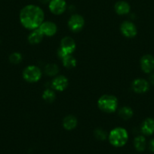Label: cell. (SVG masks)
I'll return each mask as SVG.
<instances>
[{"label": "cell", "instance_id": "6da1fadb", "mask_svg": "<svg viewBox=\"0 0 154 154\" xmlns=\"http://www.w3.org/2000/svg\"><path fill=\"white\" fill-rule=\"evenodd\" d=\"M20 22L24 28L30 30L38 29L43 23L45 14L39 6L27 5L20 11Z\"/></svg>", "mask_w": 154, "mask_h": 154}, {"label": "cell", "instance_id": "7a4b0ae2", "mask_svg": "<svg viewBox=\"0 0 154 154\" xmlns=\"http://www.w3.org/2000/svg\"><path fill=\"white\" fill-rule=\"evenodd\" d=\"M108 140L110 144L115 147H122L128 140V134L125 129L116 127L112 129L108 135Z\"/></svg>", "mask_w": 154, "mask_h": 154}, {"label": "cell", "instance_id": "3957f363", "mask_svg": "<svg viewBox=\"0 0 154 154\" xmlns=\"http://www.w3.org/2000/svg\"><path fill=\"white\" fill-rule=\"evenodd\" d=\"M118 105L119 102L117 98L113 95H103L98 101V106L99 109L103 112L108 114L115 112L117 109Z\"/></svg>", "mask_w": 154, "mask_h": 154}, {"label": "cell", "instance_id": "277c9868", "mask_svg": "<svg viewBox=\"0 0 154 154\" xmlns=\"http://www.w3.org/2000/svg\"><path fill=\"white\" fill-rule=\"evenodd\" d=\"M75 50V42L74 39L71 37H65L62 38L60 42V48L58 50V57L63 58L66 56L72 54Z\"/></svg>", "mask_w": 154, "mask_h": 154}, {"label": "cell", "instance_id": "5b68a950", "mask_svg": "<svg viewBox=\"0 0 154 154\" xmlns=\"http://www.w3.org/2000/svg\"><path fill=\"white\" fill-rule=\"evenodd\" d=\"M42 72L40 69L36 66H29L24 69L23 72V78L29 83H36L40 80Z\"/></svg>", "mask_w": 154, "mask_h": 154}, {"label": "cell", "instance_id": "8992f818", "mask_svg": "<svg viewBox=\"0 0 154 154\" xmlns=\"http://www.w3.org/2000/svg\"><path fill=\"white\" fill-rule=\"evenodd\" d=\"M85 24V20L80 14H73L70 17L68 21V26L71 31L77 32L82 30Z\"/></svg>", "mask_w": 154, "mask_h": 154}, {"label": "cell", "instance_id": "52a82bcc", "mask_svg": "<svg viewBox=\"0 0 154 154\" xmlns=\"http://www.w3.org/2000/svg\"><path fill=\"white\" fill-rule=\"evenodd\" d=\"M48 8L54 14L60 15L66 10V2L65 0H50Z\"/></svg>", "mask_w": 154, "mask_h": 154}, {"label": "cell", "instance_id": "ba28073f", "mask_svg": "<svg viewBox=\"0 0 154 154\" xmlns=\"http://www.w3.org/2000/svg\"><path fill=\"white\" fill-rule=\"evenodd\" d=\"M120 31L122 34L126 38H134L137 33L136 26L130 21H124L120 26Z\"/></svg>", "mask_w": 154, "mask_h": 154}, {"label": "cell", "instance_id": "9c48e42d", "mask_svg": "<svg viewBox=\"0 0 154 154\" xmlns=\"http://www.w3.org/2000/svg\"><path fill=\"white\" fill-rule=\"evenodd\" d=\"M131 88H132L133 91L135 92L136 93L141 94V93H144L149 90V84L146 80L138 78L133 81L131 84Z\"/></svg>", "mask_w": 154, "mask_h": 154}, {"label": "cell", "instance_id": "30bf717a", "mask_svg": "<svg viewBox=\"0 0 154 154\" xmlns=\"http://www.w3.org/2000/svg\"><path fill=\"white\" fill-rule=\"evenodd\" d=\"M39 29L44 35V36L45 35L48 37L54 35L57 31V27L56 24L51 21H43Z\"/></svg>", "mask_w": 154, "mask_h": 154}, {"label": "cell", "instance_id": "8fae6325", "mask_svg": "<svg viewBox=\"0 0 154 154\" xmlns=\"http://www.w3.org/2000/svg\"><path fill=\"white\" fill-rule=\"evenodd\" d=\"M140 68L145 73H150L154 69V57L146 54L140 59Z\"/></svg>", "mask_w": 154, "mask_h": 154}, {"label": "cell", "instance_id": "7c38bea8", "mask_svg": "<svg viewBox=\"0 0 154 154\" xmlns=\"http://www.w3.org/2000/svg\"><path fill=\"white\" fill-rule=\"evenodd\" d=\"M68 84H69L68 79L63 75H58L55 77L51 83L53 88L55 90L60 92L66 90V87H68Z\"/></svg>", "mask_w": 154, "mask_h": 154}, {"label": "cell", "instance_id": "4fadbf2b", "mask_svg": "<svg viewBox=\"0 0 154 154\" xmlns=\"http://www.w3.org/2000/svg\"><path fill=\"white\" fill-rule=\"evenodd\" d=\"M141 132L145 135H151L154 133V119L146 118L141 125Z\"/></svg>", "mask_w": 154, "mask_h": 154}, {"label": "cell", "instance_id": "5bb4252c", "mask_svg": "<svg viewBox=\"0 0 154 154\" xmlns=\"http://www.w3.org/2000/svg\"><path fill=\"white\" fill-rule=\"evenodd\" d=\"M115 11L119 15H125L129 13L130 5L125 1H119L115 4L114 5Z\"/></svg>", "mask_w": 154, "mask_h": 154}, {"label": "cell", "instance_id": "9a60e30c", "mask_svg": "<svg viewBox=\"0 0 154 154\" xmlns=\"http://www.w3.org/2000/svg\"><path fill=\"white\" fill-rule=\"evenodd\" d=\"M77 119L76 117L72 115H68L64 117L63 120V126L66 130H72L75 129L77 126Z\"/></svg>", "mask_w": 154, "mask_h": 154}, {"label": "cell", "instance_id": "2e32d148", "mask_svg": "<svg viewBox=\"0 0 154 154\" xmlns=\"http://www.w3.org/2000/svg\"><path fill=\"white\" fill-rule=\"evenodd\" d=\"M43 37L44 35L38 28L36 29H33V32L30 33V35L28 36V41L32 45H36V44H39L42 42Z\"/></svg>", "mask_w": 154, "mask_h": 154}, {"label": "cell", "instance_id": "e0dca14e", "mask_svg": "<svg viewBox=\"0 0 154 154\" xmlns=\"http://www.w3.org/2000/svg\"><path fill=\"white\" fill-rule=\"evenodd\" d=\"M134 146L136 150H137L138 152H143L146 149V138L142 135L137 136L134 140Z\"/></svg>", "mask_w": 154, "mask_h": 154}, {"label": "cell", "instance_id": "ac0fdd59", "mask_svg": "<svg viewBox=\"0 0 154 154\" xmlns=\"http://www.w3.org/2000/svg\"><path fill=\"white\" fill-rule=\"evenodd\" d=\"M62 63H63V66L67 68V69H72V68L75 67L77 64L76 60L71 54L63 57L62 59Z\"/></svg>", "mask_w": 154, "mask_h": 154}, {"label": "cell", "instance_id": "d6986e66", "mask_svg": "<svg viewBox=\"0 0 154 154\" xmlns=\"http://www.w3.org/2000/svg\"><path fill=\"white\" fill-rule=\"evenodd\" d=\"M119 115L123 120H128L133 116V110L128 106H124L119 111Z\"/></svg>", "mask_w": 154, "mask_h": 154}, {"label": "cell", "instance_id": "ffe728a7", "mask_svg": "<svg viewBox=\"0 0 154 154\" xmlns=\"http://www.w3.org/2000/svg\"><path fill=\"white\" fill-rule=\"evenodd\" d=\"M59 68L54 63H49L47 64L45 67V72L48 76H55L58 73Z\"/></svg>", "mask_w": 154, "mask_h": 154}, {"label": "cell", "instance_id": "44dd1931", "mask_svg": "<svg viewBox=\"0 0 154 154\" xmlns=\"http://www.w3.org/2000/svg\"><path fill=\"white\" fill-rule=\"evenodd\" d=\"M55 93L53 90H50V89H47L42 93V99L48 103H51V102H54L55 100Z\"/></svg>", "mask_w": 154, "mask_h": 154}, {"label": "cell", "instance_id": "7402d4cb", "mask_svg": "<svg viewBox=\"0 0 154 154\" xmlns=\"http://www.w3.org/2000/svg\"><path fill=\"white\" fill-rule=\"evenodd\" d=\"M23 60V57L21 55V53L18 52H14L12 53L11 54L9 57V61H10L11 63L14 65L19 64L20 63H21Z\"/></svg>", "mask_w": 154, "mask_h": 154}, {"label": "cell", "instance_id": "603a6c76", "mask_svg": "<svg viewBox=\"0 0 154 154\" xmlns=\"http://www.w3.org/2000/svg\"><path fill=\"white\" fill-rule=\"evenodd\" d=\"M95 138H98V140H101V141H104V140L107 138V134L104 129H97L96 130H95Z\"/></svg>", "mask_w": 154, "mask_h": 154}, {"label": "cell", "instance_id": "cb8c5ba5", "mask_svg": "<svg viewBox=\"0 0 154 154\" xmlns=\"http://www.w3.org/2000/svg\"><path fill=\"white\" fill-rule=\"evenodd\" d=\"M149 150H150L152 153H154V138L149 141Z\"/></svg>", "mask_w": 154, "mask_h": 154}, {"label": "cell", "instance_id": "d4e9b609", "mask_svg": "<svg viewBox=\"0 0 154 154\" xmlns=\"http://www.w3.org/2000/svg\"><path fill=\"white\" fill-rule=\"evenodd\" d=\"M149 82H150L151 84H154V73L152 74V75H151L150 76H149Z\"/></svg>", "mask_w": 154, "mask_h": 154}, {"label": "cell", "instance_id": "484cf974", "mask_svg": "<svg viewBox=\"0 0 154 154\" xmlns=\"http://www.w3.org/2000/svg\"><path fill=\"white\" fill-rule=\"evenodd\" d=\"M39 1L42 4H46V3H49L50 0H39Z\"/></svg>", "mask_w": 154, "mask_h": 154}, {"label": "cell", "instance_id": "4316f807", "mask_svg": "<svg viewBox=\"0 0 154 154\" xmlns=\"http://www.w3.org/2000/svg\"><path fill=\"white\" fill-rule=\"evenodd\" d=\"M0 42H1V41H0Z\"/></svg>", "mask_w": 154, "mask_h": 154}]
</instances>
